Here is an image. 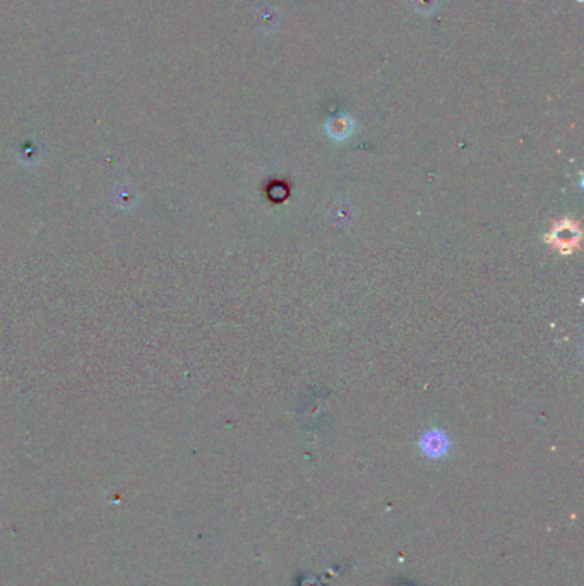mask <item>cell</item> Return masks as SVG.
<instances>
[{"label":"cell","instance_id":"3","mask_svg":"<svg viewBox=\"0 0 584 586\" xmlns=\"http://www.w3.org/2000/svg\"><path fill=\"white\" fill-rule=\"evenodd\" d=\"M328 132L333 135L334 139L348 138L350 132H352V122H350V119H345V117L333 119L328 124Z\"/></svg>","mask_w":584,"mask_h":586},{"label":"cell","instance_id":"2","mask_svg":"<svg viewBox=\"0 0 584 586\" xmlns=\"http://www.w3.org/2000/svg\"><path fill=\"white\" fill-rule=\"evenodd\" d=\"M420 449L425 456L432 458V460H439L449 451V439L439 429H432L423 434L422 439H420Z\"/></svg>","mask_w":584,"mask_h":586},{"label":"cell","instance_id":"1","mask_svg":"<svg viewBox=\"0 0 584 586\" xmlns=\"http://www.w3.org/2000/svg\"><path fill=\"white\" fill-rule=\"evenodd\" d=\"M545 242L552 249L564 255L574 254L581 247V227L579 221L574 218H562L552 225L550 232L545 235Z\"/></svg>","mask_w":584,"mask_h":586}]
</instances>
